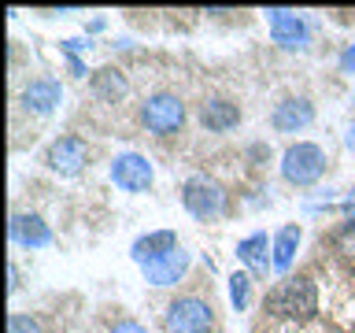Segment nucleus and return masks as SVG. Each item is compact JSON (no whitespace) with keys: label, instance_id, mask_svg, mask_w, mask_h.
<instances>
[{"label":"nucleus","instance_id":"obj_15","mask_svg":"<svg viewBox=\"0 0 355 333\" xmlns=\"http://www.w3.org/2000/svg\"><path fill=\"white\" fill-rule=\"evenodd\" d=\"M200 122H204L211 133H226L241 122V108L230 104V100H207V104L200 108Z\"/></svg>","mask_w":355,"mask_h":333},{"label":"nucleus","instance_id":"obj_4","mask_svg":"<svg viewBox=\"0 0 355 333\" xmlns=\"http://www.w3.org/2000/svg\"><path fill=\"white\" fill-rule=\"evenodd\" d=\"M141 122L144 130L155 133V137H171V133H178L185 126V104L182 96L174 93H155L141 104Z\"/></svg>","mask_w":355,"mask_h":333},{"label":"nucleus","instance_id":"obj_20","mask_svg":"<svg viewBox=\"0 0 355 333\" xmlns=\"http://www.w3.org/2000/svg\"><path fill=\"white\" fill-rule=\"evenodd\" d=\"M111 333H148L141 326V322H133V318H122L119 326H111Z\"/></svg>","mask_w":355,"mask_h":333},{"label":"nucleus","instance_id":"obj_12","mask_svg":"<svg viewBox=\"0 0 355 333\" xmlns=\"http://www.w3.org/2000/svg\"><path fill=\"white\" fill-rule=\"evenodd\" d=\"M189 263H193V255H189L185 248H178V252L166 255V259L148 263V266H141V271H144V282L148 285H178L185 278Z\"/></svg>","mask_w":355,"mask_h":333},{"label":"nucleus","instance_id":"obj_5","mask_svg":"<svg viewBox=\"0 0 355 333\" xmlns=\"http://www.w3.org/2000/svg\"><path fill=\"white\" fill-rule=\"evenodd\" d=\"M166 333H211L215 326V311L200 296H178L163 315Z\"/></svg>","mask_w":355,"mask_h":333},{"label":"nucleus","instance_id":"obj_18","mask_svg":"<svg viewBox=\"0 0 355 333\" xmlns=\"http://www.w3.org/2000/svg\"><path fill=\"white\" fill-rule=\"evenodd\" d=\"M248 300H252V278L248 274H233L230 278V304L237 311H244V307H248Z\"/></svg>","mask_w":355,"mask_h":333},{"label":"nucleus","instance_id":"obj_13","mask_svg":"<svg viewBox=\"0 0 355 333\" xmlns=\"http://www.w3.org/2000/svg\"><path fill=\"white\" fill-rule=\"evenodd\" d=\"M237 259L252 274H266V266H274V241L266 233H252V237L237 241Z\"/></svg>","mask_w":355,"mask_h":333},{"label":"nucleus","instance_id":"obj_10","mask_svg":"<svg viewBox=\"0 0 355 333\" xmlns=\"http://www.w3.org/2000/svg\"><path fill=\"white\" fill-rule=\"evenodd\" d=\"M19 100L26 111H33V115H52L63 100V85L55 82V78H33V82L22 89Z\"/></svg>","mask_w":355,"mask_h":333},{"label":"nucleus","instance_id":"obj_11","mask_svg":"<svg viewBox=\"0 0 355 333\" xmlns=\"http://www.w3.org/2000/svg\"><path fill=\"white\" fill-rule=\"evenodd\" d=\"M178 248H182V244H178V233H174V230H155V233H144L141 241H133L130 255H133L141 266H148V263L166 259V255L178 252Z\"/></svg>","mask_w":355,"mask_h":333},{"label":"nucleus","instance_id":"obj_21","mask_svg":"<svg viewBox=\"0 0 355 333\" xmlns=\"http://www.w3.org/2000/svg\"><path fill=\"white\" fill-rule=\"evenodd\" d=\"M340 71H355V41L340 52Z\"/></svg>","mask_w":355,"mask_h":333},{"label":"nucleus","instance_id":"obj_22","mask_svg":"<svg viewBox=\"0 0 355 333\" xmlns=\"http://www.w3.org/2000/svg\"><path fill=\"white\" fill-rule=\"evenodd\" d=\"M344 215H348V219L355 222V189L348 193V200H344Z\"/></svg>","mask_w":355,"mask_h":333},{"label":"nucleus","instance_id":"obj_23","mask_svg":"<svg viewBox=\"0 0 355 333\" xmlns=\"http://www.w3.org/2000/svg\"><path fill=\"white\" fill-rule=\"evenodd\" d=\"M344 144H348V152H355V122L348 126V133H344Z\"/></svg>","mask_w":355,"mask_h":333},{"label":"nucleus","instance_id":"obj_2","mask_svg":"<svg viewBox=\"0 0 355 333\" xmlns=\"http://www.w3.org/2000/svg\"><path fill=\"white\" fill-rule=\"evenodd\" d=\"M270 307L277 311V315H285V318L307 322L318 311L315 282H311V278H285V282L270 293Z\"/></svg>","mask_w":355,"mask_h":333},{"label":"nucleus","instance_id":"obj_19","mask_svg":"<svg viewBox=\"0 0 355 333\" xmlns=\"http://www.w3.org/2000/svg\"><path fill=\"white\" fill-rule=\"evenodd\" d=\"M8 333H41V326H37V322H33L30 315H11Z\"/></svg>","mask_w":355,"mask_h":333},{"label":"nucleus","instance_id":"obj_9","mask_svg":"<svg viewBox=\"0 0 355 333\" xmlns=\"http://www.w3.org/2000/svg\"><path fill=\"white\" fill-rule=\"evenodd\" d=\"M270 122H274L277 133H300L315 122V108H311V100H304V96H288L274 108Z\"/></svg>","mask_w":355,"mask_h":333},{"label":"nucleus","instance_id":"obj_17","mask_svg":"<svg viewBox=\"0 0 355 333\" xmlns=\"http://www.w3.org/2000/svg\"><path fill=\"white\" fill-rule=\"evenodd\" d=\"M96 93H104L107 100H119V96H126V78H122L119 71H100L96 74Z\"/></svg>","mask_w":355,"mask_h":333},{"label":"nucleus","instance_id":"obj_16","mask_svg":"<svg viewBox=\"0 0 355 333\" xmlns=\"http://www.w3.org/2000/svg\"><path fill=\"white\" fill-rule=\"evenodd\" d=\"M300 237H304V230L293 226V222L274 233V271H277V274H285L288 266H293L296 248H300Z\"/></svg>","mask_w":355,"mask_h":333},{"label":"nucleus","instance_id":"obj_6","mask_svg":"<svg viewBox=\"0 0 355 333\" xmlns=\"http://www.w3.org/2000/svg\"><path fill=\"white\" fill-rule=\"evenodd\" d=\"M111 182H115L122 193H148L152 182H155V171L141 152H119L115 160H111Z\"/></svg>","mask_w":355,"mask_h":333},{"label":"nucleus","instance_id":"obj_14","mask_svg":"<svg viewBox=\"0 0 355 333\" xmlns=\"http://www.w3.org/2000/svg\"><path fill=\"white\" fill-rule=\"evenodd\" d=\"M11 237L26 248H49L52 244V230L41 215H15L11 219Z\"/></svg>","mask_w":355,"mask_h":333},{"label":"nucleus","instance_id":"obj_1","mask_svg":"<svg viewBox=\"0 0 355 333\" xmlns=\"http://www.w3.org/2000/svg\"><path fill=\"white\" fill-rule=\"evenodd\" d=\"M326 174V152L315 141H296L282 155V178L288 185H315Z\"/></svg>","mask_w":355,"mask_h":333},{"label":"nucleus","instance_id":"obj_3","mask_svg":"<svg viewBox=\"0 0 355 333\" xmlns=\"http://www.w3.org/2000/svg\"><path fill=\"white\" fill-rule=\"evenodd\" d=\"M182 204H185V211L193 219L207 222V219L222 215V207H226V193H222V185L215 182V178L193 174V178H185V185H182Z\"/></svg>","mask_w":355,"mask_h":333},{"label":"nucleus","instance_id":"obj_8","mask_svg":"<svg viewBox=\"0 0 355 333\" xmlns=\"http://www.w3.org/2000/svg\"><path fill=\"white\" fill-rule=\"evenodd\" d=\"M266 19H270L274 44H282V49H304V44H307V22H304V15L285 11V8H270V11H266Z\"/></svg>","mask_w":355,"mask_h":333},{"label":"nucleus","instance_id":"obj_7","mask_svg":"<svg viewBox=\"0 0 355 333\" xmlns=\"http://www.w3.org/2000/svg\"><path fill=\"white\" fill-rule=\"evenodd\" d=\"M44 163H49L52 174L60 178H74L85 171L89 163V144L82 137H74V133H67V137H55L49 144V152H44Z\"/></svg>","mask_w":355,"mask_h":333}]
</instances>
